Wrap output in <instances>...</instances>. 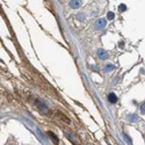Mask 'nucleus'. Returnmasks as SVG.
Wrapping results in <instances>:
<instances>
[{"mask_svg": "<svg viewBox=\"0 0 145 145\" xmlns=\"http://www.w3.org/2000/svg\"><path fill=\"white\" fill-rule=\"evenodd\" d=\"M106 25H107L106 19H99V20L95 22V28L97 30H101V29H103V28L106 27Z\"/></svg>", "mask_w": 145, "mask_h": 145, "instance_id": "f257e3e1", "label": "nucleus"}, {"mask_svg": "<svg viewBox=\"0 0 145 145\" xmlns=\"http://www.w3.org/2000/svg\"><path fill=\"white\" fill-rule=\"evenodd\" d=\"M97 56H99L100 59H107L108 58V52L103 49H99L97 50Z\"/></svg>", "mask_w": 145, "mask_h": 145, "instance_id": "f03ea898", "label": "nucleus"}, {"mask_svg": "<svg viewBox=\"0 0 145 145\" xmlns=\"http://www.w3.org/2000/svg\"><path fill=\"white\" fill-rule=\"evenodd\" d=\"M80 6H81V1H80V0H71L70 1V7L71 8L77 9V8H79Z\"/></svg>", "mask_w": 145, "mask_h": 145, "instance_id": "7ed1b4c3", "label": "nucleus"}, {"mask_svg": "<svg viewBox=\"0 0 145 145\" xmlns=\"http://www.w3.org/2000/svg\"><path fill=\"white\" fill-rule=\"evenodd\" d=\"M108 100H109V102H111V103H116V102H117V96H116L114 93H110L108 95Z\"/></svg>", "mask_w": 145, "mask_h": 145, "instance_id": "20e7f679", "label": "nucleus"}, {"mask_svg": "<svg viewBox=\"0 0 145 145\" xmlns=\"http://www.w3.org/2000/svg\"><path fill=\"white\" fill-rule=\"evenodd\" d=\"M114 68H115V66L111 65V64H108V65L104 66V71H106V72H110V71H113Z\"/></svg>", "mask_w": 145, "mask_h": 145, "instance_id": "39448f33", "label": "nucleus"}, {"mask_svg": "<svg viewBox=\"0 0 145 145\" xmlns=\"http://www.w3.org/2000/svg\"><path fill=\"white\" fill-rule=\"evenodd\" d=\"M114 16H115V15H114L113 12H109L108 15H107V18H108V20H111V19H114Z\"/></svg>", "mask_w": 145, "mask_h": 145, "instance_id": "423d86ee", "label": "nucleus"}, {"mask_svg": "<svg viewBox=\"0 0 145 145\" xmlns=\"http://www.w3.org/2000/svg\"><path fill=\"white\" fill-rule=\"evenodd\" d=\"M118 9H120V12H124L125 9H127V6H125V5H121V6L118 7Z\"/></svg>", "mask_w": 145, "mask_h": 145, "instance_id": "0eeeda50", "label": "nucleus"}, {"mask_svg": "<svg viewBox=\"0 0 145 145\" xmlns=\"http://www.w3.org/2000/svg\"><path fill=\"white\" fill-rule=\"evenodd\" d=\"M128 118H129L130 121H137V117H136V116H135V115H130Z\"/></svg>", "mask_w": 145, "mask_h": 145, "instance_id": "6e6552de", "label": "nucleus"}, {"mask_svg": "<svg viewBox=\"0 0 145 145\" xmlns=\"http://www.w3.org/2000/svg\"><path fill=\"white\" fill-rule=\"evenodd\" d=\"M141 111H142L143 114H145V102L141 106Z\"/></svg>", "mask_w": 145, "mask_h": 145, "instance_id": "1a4fd4ad", "label": "nucleus"}, {"mask_svg": "<svg viewBox=\"0 0 145 145\" xmlns=\"http://www.w3.org/2000/svg\"><path fill=\"white\" fill-rule=\"evenodd\" d=\"M78 19H79V20H85V15H78Z\"/></svg>", "mask_w": 145, "mask_h": 145, "instance_id": "9d476101", "label": "nucleus"}]
</instances>
